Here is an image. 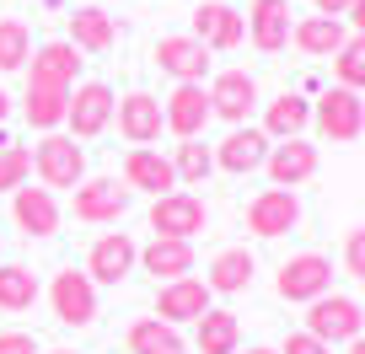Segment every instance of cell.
Masks as SVG:
<instances>
[{"instance_id":"e575fe53","label":"cell","mask_w":365,"mask_h":354,"mask_svg":"<svg viewBox=\"0 0 365 354\" xmlns=\"http://www.w3.org/2000/svg\"><path fill=\"white\" fill-rule=\"evenodd\" d=\"M27 177H33V150L27 145H0V194H16Z\"/></svg>"},{"instance_id":"8992f818","label":"cell","mask_w":365,"mask_h":354,"mask_svg":"<svg viewBox=\"0 0 365 354\" xmlns=\"http://www.w3.org/2000/svg\"><path fill=\"white\" fill-rule=\"evenodd\" d=\"M210 209L199 194H182V188H172V194H161L156 204H150V231L156 236H172V241H194L199 231H205Z\"/></svg>"},{"instance_id":"7402d4cb","label":"cell","mask_w":365,"mask_h":354,"mask_svg":"<svg viewBox=\"0 0 365 354\" xmlns=\"http://www.w3.org/2000/svg\"><path fill=\"white\" fill-rule=\"evenodd\" d=\"M290 43H296L301 54H312V59H333L349 43V27H344V16H301V22L290 27Z\"/></svg>"},{"instance_id":"5b68a950","label":"cell","mask_w":365,"mask_h":354,"mask_svg":"<svg viewBox=\"0 0 365 354\" xmlns=\"http://www.w3.org/2000/svg\"><path fill=\"white\" fill-rule=\"evenodd\" d=\"M307 333L312 338H322V343H349V338H360L365 333V311H360V301H349V296H317L307 306Z\"/></svg>"},{"instance_id":"5bb4252c","label":"cell","mask_w":365,"mask_h":354,"mask_svg":"<svg viewBox=\"0 0 365 354\" xmlns=\"http://www.w3.org/2000/svg\"><path fill=\"white\" fill-rule=\"evenodd\" d=\"M194 38L210 54H231V48H242V38H247V16L231 11L226 0H205L194 11Z\"/></svg>"},{"instance_id":"9c48e42d","label":"cell","mask_w":365,"mask_h":354,"mask_svg":"<svg viewBox=\"0 0 365 354\" xmlns=\"http://www.w3.org/2000/svg\"><path fill=\"white\" fill-rule=\"evenodd\" d=\"M263 172H269L274 188H301L322 172V156H317L312 140H279V145H269V156H263Z\"/></svg>"},{"instance_id":"b9f144b4","label":"cell","mask_w":365,"mask_h":354,"mask_svg":"<svg viewBox=\"0 0 365 354\" xmlns=\"http://www.w3.org/2000/svg\"><path fill=\"white\" fill-rule=\"evenodd\" d=\"M349 354H365V333H360V338H349Z\"/></svg>"},{"instance_id":"1f68e13d","label":"cell","mask_w":365,"mask_h":354,"mask_svg":"<svg viewBox=\"0 0 365 354\" xmlns=\"http://www.w3.org/2000/svg\"><path fill=\"white\" fill-rule=\"evenodd\" d=\"M333 76L344 92H365V33H354L349 43L333 54Z\"/></svg>"},{"instance_id":"ac0fdd59","label":"cell","mask_w":365,"mask_h":354,"mask_svg":"<svg viewBox=\"0 0 365 354\" xmlns=\"http://www.w3.org/2000/svg\"><path fill=\"white\" fill-rule=\"evenodd\" d=\"M269 145H274V140L263 135V129L237 124V129H231V135L215 145V167H220V172H231V177H247V172H258V167H263Z\"/></svg>"},{"instance_id":"484cf974","label":"cell","mask_w":365,"mask_h":354,"mask_svg":"<svg viewBox=\"0 0 365 354\" xmlns=\"http://www.w3.org/2000/svg\"><path fill=\"white\" fill-rule=\"evenodd\" d=\"M312 124V103L301 92H279L269 108H263V135L269 140H301Z\"/></svg>"},{"instance_id":"cb8c5ba5","label":"cell","mask_w":365,"mask_h":354,"mask_svg":"<svg viewBox=\"0 0 365 354\" xmlns=\"http://www.w3.org/2000/svg\"><path fill=\"white\" fill-rule=\"evenodd\" d=\"M11 220L27 231V236H54L59 231V204H54V194L48 188H16L11 194Z\"/></svg>"},{"instance_id":"4316f807","label":"cell","mask_w":365,"mask_h":354,"mask_svg":"<svg viewBox=\"0 0 365 354\" xmlns=\"http://www.w3.org/2000/svg\"><path fill=\"white\" fill-rule=\"evenodd\" d=\"M70 43L86 48V54H108L118 43V16L113 11H97V6H81L70 16Z\"/></svg>"},{"instance_id":"ab89813d","label":"cell","mask_w":365,"mask_h":354,"mask_svg":"<svg viewBox=\"0 0 365 354\" xmlns=\"http://www.w3.org/2000/svg\"><path fill=\"white\" fill-rule=\"evenodd\" d=\"M344 16H349V22H354V33H365V0H354V6H349V11H344Z\"/></svg>"},{"instance_id":"ee69618b","label":"cell","mask_w":365,"mask_h":354,"mask_svg":"<svg viewBox=\"0 0 365 354\" xmlns=\"http://www.w3.org/2000/svg\"><path fill=\"white\" fill-rule=\"evenodd\" d=\"M48 354H76V349H48Z\"/></svg>"},{"instance_id":"9a60e30c","label":"cell","mask_w":365,"mask_h":354,"mask_svg":"<svg viewBox=\"0 0 365 354\" xmlns=\"http://www.w3.org/2000/svg\"><path fill=\"white\" fill-rule=\"evenodd\" d=\"M81 48L70 43V38H54V43H43L33 59H27V86H54V92H70L76 86V70H81Z\"/></svg>"},{"instance_id":"3957f363","label":"cell","mask_w":365,"mask_h":354,"mask_svg":"<svg viewBox=\"0 0 365 354\" xmlns=\"http://www.w3.org/2000/svg\"><path fill=\"white\" fill-rule=\"evenodd\" d=\"M113 108H118V97H113L108 80H81L76 92H70V108H65L70 140H97L108 124H113Z\"/></svg>"},{"instance_id":"8fae6325","label":"cell","mask_w":365,"mask_h":354,"mask_svg":"<svg viewBox=\"0 0 365 354\" xmlns=\"http://www.w3.org/2000/svg\"><path fill=\"white\" fill-rule=\"evenodd\" d=\"M135 263H140L135 236L108 231V236H97V241H91V252H86V279H91V285H118V279L135 274Z\"/></svg>"},{"instance_id":"c3c4849f","label":"cell","mask_w":365,"mask_h":354,"mask_svg":"<svg viewBox=\"0 0 365 354\" xmlns=\"http://www.w3.org/2000/svg\"><path fill=\"white\" fill-rule=\"evenodd\" d=\"M360 311H365V306H360Z\"/></svg>"},{"instance_id":"e0dca14e","label":"cell","mask_w":365,"mask_h":354,"mask_svg":"<svg viewBox=\"0 0 365 354\" xmlns=\"http://www.w3.org/2000/svg\"><path fill=\"white\" fill-rule=\"evenodd\" d=\"M113 118H118V135H124L129 145H150V140H161V129H167V118H161V97H150V92L118 97Z\"/></svg>"},{"instance_id":"ffe728a7","label":"cell","mask_w":365,"mask_h":354,"mask_svg":"<svg viewBox=\"0 0 365 354\" xmlns=\"http://www.w3.org/2000/svg\"><path fill=\"white\" fill-rule=\"evenodd\" d=\"M124 188L129 194H172L178 188V172H172V156H161V150H150V145H135L124 156Z\"/></svg>"},{"instance_id":"f546056e","label":"cell","mask_w":365,"mask_h":354,"mask_svg":"<svg viewBox=\"0 0 365 354\" xmlns=\"http://www.w3.org/2000/svg\"><path fill=\"white\" fill-rule=\"evenodd\" d=\"M129 354H182V333L161 317H140L129 328Z\"/></svg>"},{"instance_id":"30bf717a","label":"cell","mask_w":365,"mask_h":354,"mask_svg":"<svg viewBox=\"0 0 365 354\" xmlns=\"http://www.w3.org/2000/svg\"><path fill=\"white\" fill-rule=\"evenodd\" d=\"M156 65L167 70L178 86H205V76H210V48L199 43L194 33H167L156 43Z\"/></svg>"},{"instance_id":"44dd1931","label":"cell","mask_w":365,"mask_h":354,"mask_svg":"<svg viewBox=\"0 0 365 354\" xmlns=\"http://www.w3.org/2000/svg\"><path fill=\"white\" fill-rule=\"evenodd\" d=\"M161 118H167V129L178 140H199L210 124V97L205 86H172V97L161 103Z\"/></svg>"},{"instance_id":"277c9868","label":"cell","mask_w":365,"mask_h":354,"mask_svg":"<svg viewBox=\"0 0 365 354\" xmlns=\"http://www.w3.org/2000/svg\"><path fill=\"white\" fill-rule=\"evenodd\" d=\"M312 124H317L322 140H333V145H344V140H360V135H365V103H360V92L328 86V92L312 103Z\"/></svg>"},{"instance_id":"d6986e66","label":"cell","mask_w":365,"mask_h":354,"mask_svg":"<svg viewBox=\"0 0 365 354\" xmlns=\"http://www.w3.org/2000/svg\"><path fill=\"white\" fill-rule=\"evenodd\" d=\"M247 38L252 48H263V54H279V48H290V0H252L247 11Z\"/></svg>"},{"instance_id":"d4e9b609","label":"cell","mask_w":365,"mask_h":354,"mask_svg":"<svg viewBox=\"0 0 365 354\" xmlns=\"http://www.w3.org/2000/svg\"><path fill=\"white\" fill-rule=\"evenodd\" d=\"M252 274H258V258L247 247H226V252H215L205 285H210V296H242L252 285Z\"/></svg>"},{"instance_id":"d6a6232c","label":"cell","mask_w":365,"mask_h":354,"mask_svg":"<svg viewBox=\"0 0 365 354\" xmlns=\"http://www.w3.org/2000/svg\"><path fill=\"white\" fill-rule=\"evenodd\" d=\"M172 172H178V183H205L215 172V150L199 145V140H182L178 156H172Z\"/></svg>"},{"instance_id":"52a82bcc","label":"cell","mask_w":365,"mask_h":354,"mask_svg":"<svg viewBox=\"0 0 365 354\" xmlns=\"http://www.w3.org/2000/svg\"><path fill=\"white\" fill-rule=\"evenodd\" d=\"M296 226H301V199H296V188H263V194L247 204V231H252V236H263V241L290 236Z\"/></svg>"},{"instance_id":"7a4b0ae2","label":"cell","mask_w":365,"mask_h":354,"mask_svg":"<svg viewBox=\"0 0 365 354\" xmlns=\"http://www.w3.org/2000/svg\"><path fill=\"white\" fill-rule=\"evenodd\" d=\"M274 290H279V301H290V306H312L317 296L333 290V263L322 258V252H296V258L279 263Z\"/></svg>"},{"instance_id":"4dcf8cb0","label":"cell","mask_w":365,"mask_h":354,"mask_svg":"<svg viewBox=\"0 0 365 354\" xmlns=\"http://www.w3.org/2000/svg\"><path fill=\"white\" fill-rule=\"evenodd\" d=\"M38 274L27 263H0V311H33Z\"/></svg>"},{"instance_id":"bcb514c9","label":"cell","mask_w":365,"mask_h":354,"mask_svg":"<svg viewBox=\"0 0 365 354\" xmlns=\"http://www.w3.org/2000/svg\"><path fill=\"white\" fill-rule=\"evenodd\" d=\"M290 6H296V0H290Z\"/></svg>"},{"instance_id":"f35d334b","label":"cell","mask_w":365,"mask_h":354,"mask_svg":"<svg viewBox=\"0 0 365 354\" xmlns=\"http://www.w3.org/2000/svg\"><path fill=\"white\" fill-rule=\"evenodd\" d=\"M354 0H317V16H344Z\"/></svg>"},{"instance_id":"7bdbcfd3","label":"cell","mask_w":365,"mask_h":354,"mask_svg":"<svg viewBox=\"0 0 365 354\" xmlns=\"http://www.w3.org/2000/svg\"><path fill=\"white\" fill-rule=\"evenodd\" d=\"M247 354H279V349H247Z\"/></svg>"},{"instance_id":"8d00e7d4","label":"cell","mask_w":365,"mask_h":354,"mask_svg":"<svg viewBox=\"0 0 365 354\" xmlns=\"http://www.w3.org/2000/svg\"><path fill=\"white\" fill-rule=\"evenodd\" d=\"M279 354H333V343H322V338H312L307 328L301 333H290L285 343H279Z\"/></svg>"},{"instance_id":"60d3db41","label":"cell","mask_w":365,"mask_h":354,"mask_svg":"<svg viewBox=\"0 0 365 354\" xmlns=\"http://www.w3.org/2000/svg\"><path fill=\"white\" fill-rule=\"evenodd\" d=\"M6 113H11V97H6V92H0V124H6Z\"/></svg>"},{"instance_id":"ba28073f","label":"cell","mask_w":365,"mask_h":354,"mask_svg":"<svg viewBox=\"0 0 365 354\" xmlns=\"http://www.w3.org/2000/svg\"><path fill=\"white\" fill-rule=\"evenodd\" d=\"M48 306H54V317L65 328H91L97 322V285L86 274H76V269H59L54 285H48Z\"/></svg>"},{"instance_id":"7c38bea8","label":"cell","mask_w":365,"mask_h":354,"mask_svg":"<svg viewBox=\"0 0 365 354\" xmlns=\"http://www.w3.org/2000/svg\"><path fill=\"white\" fill-rule=\"evenodd\" d=\"M205 97H210V118H226V124L237 129V124H247V113L258 108V80H252L247 70H220Z\"/></svg>"},{"instance_id":"6da1fadb","label":"cell","mask_w":365,"mask_h":354,"mask_svg":"<svg viewBox=\"0 0 365 354\" xmlns=\"http://www.w3.org/2000/svg\"><path fill=\"white\" fill-rule=\"evenodd\" d=\"M33 172L43 177L48 194H54V188H81V183H86V150H81L70 135H59V129H54V135L38 140Z\"/></svg>"},{"instance_id":"4fadbf2b","label":"cell","mask_w":365,"mask_h":354,"mask_svg":"<svg viewBox=\"0 0 365 354\" xmlns=\"http://www.w3.org/2000/svg\"><path fill=\"white\" fill-rule=\"evenodd\" d=\"M76 220H86V226H113V220H124L129 209V188L118 183V177H86V183L76 188Z\"/></svg>"},{"instance_id":"f1b7e54d","label":"cell","mask_w":365,"mask_h":354,"mask_svg":"<svg viewBox=\"0 0 365 354\" xmlns=\"http://www.w3.org/2000/svg\"><path fill=\"white\" fill-rule=\"evenodd\" d=\"M65 108H70V92H54V86H27V97H22L27 124L43 129V135H54L65 124Z\"/></svg>"},{"instance_id":"74e56055","label":"cell","mask_w":365,"mask_h":354,"mask_svg":"<svg viewBox=\"0 0 365 354\" xmlns=\"http://www.w3.org/2000/svg\"><path fill=\"white\" fill-rule=\"evenodd\" d=\"M0 354H38V343H33V333H0Z\"/></svg>"},{"instance_id":"2e32d148","label":"cell","mask_w":365,"mask_h":354,"mask_svg":"<svg viewBox=\"0 0 365 354\" xmlns=\"http://www.w3.org/2000/svg\"><path fill=\"white\" fill-rule=\"evenodd\" d=\"M210 311V285L205 279H167V285L156 290V317L172 322V328H182V322H199Z\"/></svg>"},{"instance_id":"7dc6e473","label":"cell","mask_w":365,"mask_h":354,"mask_svg":"<svg viewBox=\"0 0 365 354\" xmlns=\"http://www.w3.org/2000/svg\"><path fill=\"white\" fill-rule=\"evenodd\" d=\"M182 354H188V349H182Z\"/></svg>"},{"instance_id":"836d02e7","label":"cell","mask_w":365,"mask_h":354,"mask_svg":"<svg viewBox=\"0 0 365 354\" xmlns=\"http://www.w3.org/2000/svg\"><path fill=\"white\" fill-rule=\"evenodd\" d=\"M27 59H33V33H27V22L6 16L0 22V70H22Z\"/></svg>"},{"instance_id":"f6af8a7d","label":"cell","mask_w":365,"mask_h":354,"mask_svg":"<svg viewBox=\"0 0 365 354\" xmlns=\"http://www.w3.org/2000/svg\"><path fill=\"white\" fill-rule=\"evenodd\" d=\"M194 6H205V0H194Z\"/></svg>"},{"instance_id":"83f0119b","label":"cell","mask_w":365,"mask_h":354,"mask_svg":"<svg viewBox=\"0 0 365 354\" xmlns=\"http://www.w3.org/2000/svg\"><path fill=\"white\" fill-rule=\"evenodd\" d=\"M194 333H199V349L194 354H237V343H242L237 311H220V306H210L205 317L194 322Z\"/></svg>"},{"instance_id":"d590c367","label":"cell","mask_w":365,"mask_h":354,"mask_svg":"<svg viewBox=\"0 0 365 354\" xmlns=\"http://www.w3.org/2000/svg\"><path fill=\"white\" fill-rule=\"evenodd\" d=\"M344 263H349L354 279H365V226H354L349 236H344Z\"/></svg>"},{"instance_id":"603a6c76","label":"cell","mask_w":365,"mask_h":354,"mask_svg":"<svg viewBox=\"0 0 365 354\" xmlns=\"http://www.w3.org/2000/svg\"><path fill=\"white\" fill-rule=\"evenodd\" d=\"M140 269H145V274H156L161 285H167V279H188V274H194V241L150 236L145 247H140Z\"/></svg>"}]
</instances>
